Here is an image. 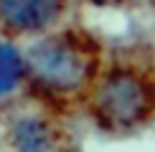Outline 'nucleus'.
<instances>
[{
	"mask_svg": "<svg viewBox=\"0 0 155 152\" xmlns=\"http://www.w3.org/2000/svg\"><path fill=\"white\" fill-rule=\"evenodd\" d=\"M28 94L41 104L59 109L74 101L84 104L102 68L99 48L79 30L56 28L28 41Z\"/></svg>",
	"mask_w": 155,
	"mask_h": 152,
	"instance_id": "obj_1",
	"label": "nucleus"
},
{
	"mask_svg": "<svg viewBox=\"0 0 155 152\" xmlns=\"http://www.w3.org/2000/svg\"><path fill=\"white\" fill-rule=\"evenodd\" d=\"M84 106L99 129L132 135L155 117V71L137 61L102 63Z\"/></svg>",
	"mask_w": 155,
	"mask_h": 152,
	"instance_id": "obj_2",
	"label": "nucleus"
},
{
	"mask_svg": "<svg viewBox=\"0 0 155 152\" xmlns=\"http://www.w3.org/2000/svg\"><path fill=\"white\" fill-rule=\"evenodd\" d=\"M0 139L5 152H64V132L56 122V109L38 99H33V104H23L21 99L8 104Z\"/></svg>",
	"mask_w": 155,
	"mask_h": 152,
	"instance_id": "obj_3",
	"label": "nucleus"
},
{
	"mask_svg": "<svg viewBox=\"0 0 155 152\" xmlns=\"http://www.w3.org/2000/svg\"><path fill=\"white\" fill-rule=\"evenodd\" d=\"M69 10V0H0V36L33 38L56 30Z\"/></svg>",
	"mask_w": 155,
	"mask_h": 152,
	"instance_id": "obj_4",
	"label": "nucleus"
},
{
	"mask_svg": "<svg viewBox=\"0 0 155 152\" xmlns=\"http://www.w3.org/2000/svg\"><path fill=\"white\" fill-rule=\"evenodd\" d=\"M28 94V61L25 48L15 38L0 36V106L23 99Z\"/></svg>",
	"mask_w": 155,
	"mask_h": 152,
	"instance_id": "obj_5",
	"label": "nucleus"
}]
</instances>
